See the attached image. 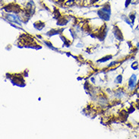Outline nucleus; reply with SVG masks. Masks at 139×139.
I'll list each match as a JSON object with an SVG mask.
<instances>
[{"mask_svg":"<svg viewBox=\"0 0 139 139\" xmlns=\"http://www.w3.org/2000/svg\"><path fill=\"white\" fill-rule=\"evenodd\" d=\"M131 68L136 70V69L138 68V63H137V62H135V63H134L132 65H131Z\"/></svg>","mask_w":139,"mask_h":139,"instance_id":"6e6552de","label":"nucleus"},{"mask_svg":"<svg viewBox=\"0 0 139 139\" xmlns=\"http://www.w3.org/2000/svg\"><path fill=\"white\" fill-rule=\"evenodd\" d=\"M136 81H137V78L135 75H132L131 77L129 79V87L131 89H134L135 85H136Z\"/></svg>","mask_w":139,"mask_h":139,"instance_id":"f03ea898","label":"nucleus"},{"mask_svg":"<svg viewBox=\"0 0 139 139\" xmlns=\"http://www.w3.org/2000/svg\"><path fill=\"white\" fill-rule=\"evenodd\" d=\"M122 75H119L118 77H117L116 78V83H121L122 82Z\"/></svg>","mask_w":139,"mask_h":139,"instance_id":"423d86ee","label":"nucleus"},{"mask_svg":"<svg viewBox=\"0 0 139 139\" xmlns=\"http://www.w3.org/2000/svg\"><path fill=\"white\" fill-rule=\"evenodd\" d=\"M113 33H114V34L117 39L119 40H122V38H123L122 34L121 31H120L118 28H115L114 31H113Z\"/></svg>","mask_w":139,"mask_h":139,"instance_id":"7ed1b4c3","label":"nucleus"},{"mask_svg":"<svg viewBox=\"0 0 139 139\" xmlns=\"http://www.w3.org/2000/svg\"><path fill=\"white\" fill-rule=\"evenodd\" d=\"M112 58V56H107V57H104V58H103V59H100V60H98V62L99 63H102V62H105V61H107V60H109V59H110V58Z\"/></svg>","mask_w":139,"mask_h":139,"instance_id":"39448f33","label":"nucleus"},{"mask_svg":"<svg viewBox=\"0 0 139 139\" xmlns=\"http://www.w3.org/2000/svg\"><path fill=\"white\" fill-rule=\"evenodd\" d=\"M129 18L131 20V22L134 23V21H135V15L134 14H131L130 15H129Z\"/></svg>","mask_w":139,"mask_h":139,"instance_id":"0eeeda50","label":"nucleus"},{"mask_svg":"<svg viewBox=\"0 0 139 139\" xmlns=\"http://www.w3.org/2000/svg\"><path fill=\"white\" fill-rule=\"evenodd\" d=\"M98 14L102 19H103L105 21H108L109 19V15H110V9H109V6L108 7V9L104 8L100 10L98 12Z\"/></svg>","mask_w":139,"mask_h":139,"instance_id":"f257e3e1","label":"nucleus"},{"mask_svg":"<svg viewBox=\"0 0 139 139\" xmlns=\"http://www.w3.org/2000/svg\"><path fill=\"white\" fill-rule=\"evenodd\" d=\"M131 0H126V7H128L129 5H130V3H131Z\"/></svg>","mask_w":139,"mask_h":139,"instance_id":"1a4fd4ad","label":"nucleus"},{"mask_svg":"<svg viewBox=\"0 0 139 139\" xmlns=\"http://www.w3.org/2000/svg\"><path fill=\"white\" fill-rule=\"evenodd\" d=\"M6 18H8V20L10 21H12V22H14L16 24H19L18 23V18L15 15H13V14H8V15L6 16Z\"/></svg>","mask_w":139,"mask_h":139,"instance_id":"20e7f679","label":"nucleus"}]
</instances>
